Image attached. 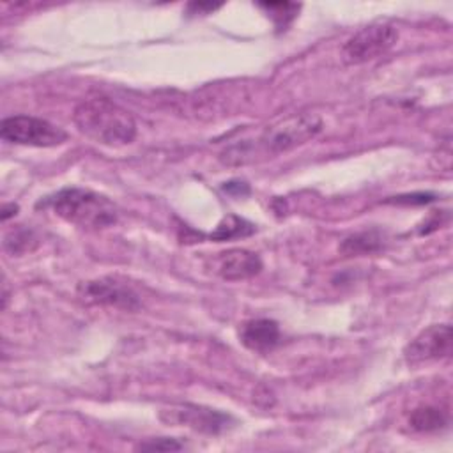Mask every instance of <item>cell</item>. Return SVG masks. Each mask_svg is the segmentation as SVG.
Wrapping results in <instances>:
<instances>
[{
	"mask_svg": "<svg viewBox=\"0 0 453 453\" xmlns=\"http://www.w3.org/2000/svg\"><path fill=\"white\" fill-rule=\"evenodd\" d=\"M448 425V414L435 405H423L411 412L409 426L416 432H435Z\"/></svg>",
	"mask_w": 453,
	"mask_h": 453,
	"instance_id": "cell-11",
	"label": "cell"
},
{
	"mask_svg": "<svg viewBox=\"0 0 453 453\" xmlns=\"http://www.w3.org/2000/svg\"><path fill=\"white\" fill-rule=\"evenodd\" d=\"M214 267L219 278L226 281H239L258 274L262 269V260L250 250L232 248L214 258Z\"/></svg>",
	"mask_w": 453,
	"mask_h": 453,
	"instance_id": "cell-9",
	"label": "cell"
},
{
	"mask_svg": "<svg viewBox=\"0 0 453 453\" xmlns=\"http://www.w3.org/2000/svg\"><path fill=\"white\" fill-rule=\"evenodd\" d=\"M382 239L375 232H361L347 237L340 244V251L345 255H365L380 250Z\"/></svg>",
	"mask_w": 453,
	"mask_h": 453,
	"instance_id": "cell-13",
	"label": "cell"
},
{
	"mask_svg": "<svg viewBox=\"0 0 453 453\" xmlns=\"http://www.w3.org/2000/svg\"><path fill=\"white\" fill-rule=\"evenodd\" d=\"M398 41V30L386 21H377L357 30L342 48L343 62L356 65L389 51Z\"/></svg>",
	"mask_w": 453,
	"mask_h": 453,
	"instance_id": "cell-5",
	"label": "cell"
},
{
	"mask_svg": "<svg viewBox=\"0 0 453 453\" xmlns=\"http://www.w3.org/2000/svg\"><path fill=\"white\" fill-rule=\"evenodd\" d=\"M16 211H18V205H14V203H5L4 209H2V219H4V221L9 219L11 216L16 214Z\"/></svg>",
	"mask_w": 453,
	"mask_h": 453,
	"instance_id": "cell-18",
	"label": "cell"
},
{
	"mask_svg": "<svg viewBox=\"0 0 453 453\" xmlns=\"http://www.w3.org/2000/svg\"><path fill=\"white\" fill-rule=\"evenodd\" d=\"M78 294L83 301L92 304H106L122 310H136L140 306L138 294L115 278H101L85 281L78 287Z\"/></svg>",
	"mask_w": 453,
	"mask_h": 453,
	"instance_id": "cell-7",
	"label": "cell"
},
{
	"mask_svg": "<svg viewBox=\"0 0 453 453\" xmlns=\"http://www.w3.org/2000/svg\"><path fill=\"white\" fill-rule=\"evenodd\" d=\"M161 419L166 423L186 425L203 434H219L228 426L230 416L214 409L184 403V405H173L168 411H163Z\"/></svg>",
	"mask_w": 453,
	"mask_h": 453,
	"instance_id": "cell-8",
	"label": "cell"
},
{
	"mask_svg": "<svg viewBox=\"0 0 453 453\" xmlns=\"http://www.w3.org/2000/svg\"><path fill=\"white\" fill-rule=\"evenodd\" d=\"M322 129V120L313 113L292 115L278 124H273L264 129L257 140H244L228 147L221 154V161L226 165H246L257 156H276L287 152L294 147L306 143L315 138Z\"/></svg>",
	"mask_w": 453,
	"mask_h": 453,
	"instance_id": "cell-1",
	"label": "cell"
},
{
	"mask_svg": "<svg viewBox=\"0 0 453 453\" xmlns=\"http://www.w3.org/2000/svg\"><path fill=\"white\" fill-rule=\"evenodd\" d=\"M37 246L35 235L27 228H14L5 235L4 248L12 255H21L32 251Z\"/></svg>",
	"mask_w": 453,
	"mask_h": 453,
	"instance_id": "cell-15",
	"label": "cell"
},
{
	"mask_svg": "<svg viewBox=\"0 0 453 453\" xmlns=\"http://www.w3.org/2000/svg\"><path fill=\"white\" fill-rule=\"evenodd\" d=\"M0 136L5 142L28 147H57L67 140V133L62 127L34 115H12L4 119Z\"/></svg>",
	"mask_w": 453,
	"mask_h": 453,
	"instance_id": "cell-4",
	"label": "cell"
},
{
	"mask_svg": "<svg viewBox=\"0 0 453 453\" xmlns=\"http://www.w3.org/2000/svg\"><path fill=\"white\" fill-rule=\"evenodd\" d=\"M50 207L58 218L83 228H104L117 221L119 212L106 196L85 188H62L41 205Z\"/></svg>",
	"mask_w": 453,
	"mask_h": 453,
	"instance_id": "cell-3",
	"label": "cell"
},
{
	"mask_svg": "<svg viewBox=\"0 0 453 453\" xmlns=\"http://www.w3.org/2000/svg\"><path fill=\"white\" fill-rule=\"evenodd\" d=\"M253 232H255V225H251L244 218H239L235 214H228L218 223L216 230L209 235V239H212V241H228V239H235V237H248Z\"/></svg>",
	"mask_w": 453,
	"mask_h": 453,
	"instance_id": "cell-12",
	"label": "cell"
},
{
	"mask_svg": "<svg viewBox=\"0 0 453 453\" xmlns=\"http://www.w3.org/2000/svg\"><path fill=\"white\" fill-rule=\"evenodd\" d=\"M258 5L269 12L267 16H271L278 32L287 30V27L294 21V18L297 16V12L301 9L299 4H290V2H269V4L262 2Z\"/></svg>",
	"mask_w": 453,
	"mask_h": 453,
	"instance_id": "cell-14",
	"label": "cell"
},
{
	"mask_svg": "<svg viewBox=\"0 0 453 453\" xmlns=\"http://www.w3.org/2000/svg\"><path fill=\"white\" fill-rule=\"evenodd\" d=\"M138 448L145 449V451H175V449H180L182 444L177 442L175 439L159 437V439H149V441L142 442Z\"/></svg>",
	"mask_w": 453,
	"mask_h": 453,
	"instance_id": "cell-16",
	"label": "cell"
},
{
	"mask_svg": "<svg viewBox=\"0 0 453 453\" xmlns=\"http://www.w3.org/2000/svg\"><path fill=\"white\" fill-rule=\"evenodd\" d=\"M239 340L255 352L273 350L280 343V326L271 319L246 320L239 329Z\"/></svg>",
	"mask_w": 453,
	"mask_h": 453,
	"instance_id": "cell-10",
	"label": "cell"
},
{
	"mask_svg": "<svg viewBox=\"0 0 453 453\" xmlns=\"http://www.w3.org/2000/svg\"><path fill=\"white\" fill-rule=\"evenodd\" d=\"M73 120L81 134L108 147L127 145L136 136L133 115L110 97L94 96L76 104Z\"/></svg>",
	"mask_w": 453,
	"mask_h": 453,
	"instance_id": "cell-2",
	"label": "cell"
},
{
	"mask_svg": "<svg viewBox=\"0 0 453 453\" xmlns=\"http://www.w3.org/2000/svg\"><path fill=\"white\" fill-rule=\"evenodd\" d=\"M434 200L432 195L428 193H418V195H402V196H395V200H388V202H395V203H426Z\"/></svg>",
	"mask_w": 453,
	"mask_h": 453,
	"instance_id": "cell-17",
	"label": "cell"
},
{
	"mask_svg": "<svg viewBox=\"0 0 453 453\" xmlns=\"http://www.w3.org/2000/svg\"><path fill=\"white\" fill-rule=\"evenodd\" d=\"M451 352V326L434 324L423 329L403 350V357L409 365H421L449 356Z\"/></svg>",
	"mask_w": 453,
	"mask_h": 453,
	"instance_id": "cell-6",
	"label": "cell"
}]
</instances>
